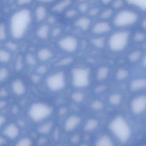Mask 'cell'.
I'll use <instances>...</instances> for the list:
<instances>
[{"label":"cell","instance_id":"f35d334b","mask_svg":"<svg viewBox=\"0 0 146 146\" xmlns=\"http://www.w3.org/2000/svg\"><path fill=\"white\" fill-rule=\"evenodd\" d=\"M145 39V35L144 33L137 31L133 35V40L136 42H141Z\"/></svg>","mask_w":146,"mask_h":146},{"label":"cell","instance_id":"277c9868","mask_svg":"<svg viewBox=\"0 0 146 146\" xmlns=\"http://www.w3.org/2000/svg\"><path fill=\"white\" fill-rule=\"evenodd\" d=\"M130 38L129 31L120 30L112 34L108 41L109 48L115 52L121 51L127 46Z\"/></svg>","mask_w":146,"mask_h":146},{"label":"cell","instance_id":"60d3db41","mask_svg":"<svg viewBox=\"0 0 146 146\" xmlns=\"http://www.w3.org/2000/svg\"><path fill=\"white\" fill-rule=\"evenodd\" d=\"M7 121L8 118L7 115L3 112H0V131Z\"/></svg>","mask_w":146,"mask_h":146},{"label":"cell","instance_id":"d6a6232c","mask_svg":"<svg viewBox=\"0 0 146 146\" xmlns=\"http://www.w3.org/2000/svg\"><path fill=\"white\" fill-rule=\"evenodd\" d=\"M84 96L82 92H74L71 95V98L76 103H80L83 102Z\"/></svg>","mask_w":146,"mask_h":146},{"label":"cell","instance_id":"5b68a950","mask_svg":"<svg viewBox=\"0 0 146 146\" xmlns=\"http://www.w3.org/2000/svg\"><path fill=\"white\" fill-rule=\"evenodd\" d=\"M52 108L43 103H34L29 108L27 113L31 120L39 122L48 117L52 113Z\"/></svg>","mask_w":146,"mask_h":146},{"label":"cell","instance_id":"ab89813d","mask_svg":"<svg viewBox=\"0 0 146 146\" xmlns=\"http://www.w3.org/2000/svg\"><path fill=\"white\" fill-rule=\"evenodd\" d=\"M104 104L100 100H95L91 104V107L95 110H101L103 108Z\"/></svg>","mask_w":146,"mask_h":146},{"label":"cell","instance_id":"f6af8a7d","mask_svg":"<svg viewBox=\"0 0 146 146\" xmlns=\"http://www.w3.org/2000/svg\"><path fill=\"white\" fill-rule=\"evenodd\" d=\"M88 6L87 4L85 3L84 2H82V3H80L78 6V10L82 13L86 12L88 10Z\"/></svg>","mask_w":146,"mask_h":146},{"label":"cell","instance_id":"603a6c76","mask_svg":"<svg viewBox=\"0 0 146 146\" xmlns=\"http://www.w3.org/2000/svg\"><path fill=\"white\" fill-rule=\"evenodd\" d=\"M99 122L96 119H91L88 120L85 124L84 129L87 132H91L94 131L98 126Z\"/></svg>","mask_w":146,"mask_h":146},{"label":"cell","instance_id":"ba28073f","mask_svg":"<svg viewBox=\"0 0 146 146\" xmlns=\"http://www.w3.org/2000/svg\"><path fill=\"white\" fill-rule=\"evenodd\" d=\"M0 132L9 141H15L19 138L21 130L19 125L13 121H7Z\"/></svg>","mask_w":146,"mask_h":146},{"label":"cell","instance_id":"91938a15","mask_svg":"<svg viewBox=\"0 0 146 146\" xmlns=\"http://www.w3.org/2000/svg\"><path fill=\"white\" fill-rule=\"evenodd\" d=\"M80 146H89V145H88L87 144H83L80 145Z\"/></svg>","mask_w":146,"mask_h":146},{"label":"cell","instance_id":"7c38bea8","mask_svg":"<svg viewBox=\"0 0 146 146\" xmlns=\"http://www.w3.org/2000/svg\"><path fill=\"white\" fill-rule=\"evenodd\" d=\"M111 25L106 21H99L96 23L92 27V33L97 35L107 34L111 30Z\"/></svg>","mask_w":146,"mask_h":146},{"label":"cell","instance_id":"6f0895ef","mask_svg":"<svg viewBox=\"0 0 146 146\" xmlns=\"http://www.w3.org/2000/svg\"><path fill=\"white\" fill-rule=\"evenodd\" d=\"M66 112V108H62V109H60V111H59V113H60V115H63V114H64Z\"/></svg>","mask_w":146,"mask_h":146},{"label":"cell","instance_id":"8992f818","mask_svg":"<svg viewBox=\"0 0 146 146\" xmlns=\"http://www.w3.org/2000/svg\"><path fill=\"white\" fill-rule=\"evenodd\" d=\"M72 84L74 87L82 88L90 84V70L85 67H76L72 70Z\"/></svg>","mask_w":146,"mask_h":146},{"label":"cell","instance_id":"74e56055","mask_svg":"<svg viewBox=\"0 0 146 146\" xmlns=\"http://www.w3.org/2000/svg\"><path fill=\"white\" fill-rule=\"evenodd\" d=\"M72 61H73V59L72 58L67 57V58H63L61 60H60L59 62H58V63H56V65L58 66H64L70 64L72 62Z\"/></svg>","mask_w":146,"mask_h":146},{"label":"cell","instance_id":"11a10c76","mask_svg":"<svg viewBox=\"0 0 146 146\" xmlns=\"http://www.w3.org/2000/svg\"><path fill=\"white\" fill-rule=\"evenodd\" d=\"M36 1L41 3H50L54 2L55 0H36Z\"/></svg>","mask_w":146,"mask_h":146},{"label":"cell","instance_id":"7402d4cb","mask_svg":"<svg viewBox=\"0 0 146 146\" xmlns=\"http://www.w3.org/2000/svg\"><path fill=\"white\" fill-rule=\"evenodd\" d=\"M47 15L46 8L42 5L38 6L35 10V19L38 22L42 21L44 19Z\"/></svg>","mask_w":146,"mask_h":146},{"label":"cell","instance_id":"6da1fadb","mask_svg":"<svg viewBox=\"0 0 146 146\" xmlns=\"http://www.w3.org/2000/svg\"><path fill=\"white\" fill-rule=\"evenodd\" d=\"M32 21V15L30 10L22 9L15 11L11 16L9 31L14 39L22 38L26 33Z\"/></svg>","mask_w":146,"mask_h":146},{"label":"cell","instance_id":"ffe728a7","mask_svg":"<svg viewBox=\"0 0 146 146\" xmlns=\"http://www.w3.org/2000/svg\"><path fill=\"white\" fill-rule=\"evenodd\" d=\"M53 56L52 52L48 48H42L40 49L37 54L38 58L42 61L50 60Z\"/></svg>","mask_w":146,"mask_h":146},{"label":"cell","instance_id":"c3c4849f","mask_svg":"<svg viewBox=\"0 0 146 146\" xmlns=\"http://www.w3.org/2000/svg\"><path fill=\"white\" fill-rule=\"evenodd\" d=\"M46 71H47V67L44 65L39 66L37 68V72L39 74H43Z\"/></svg>","mask_w":146,"mask_h":146},{"label":"cell","instance_id":"83f0119b","mask_svg":"<svg viewBox=\"0 0 146 146\" xmlns=\"http://www.w3.org/2000/svg\"><path fill=\"white\" fill-rule=\"evenodd\" d=\"M91 43L92 44L97 48H103L105 44H106V40L104 38L103 36H97L92 38L91 39Z\"/></svg>","mask_w":146,"mask_h":146},{"label":"cell","instance_id":"4316f807","mask_svg":"<svg viewBox=\"0 0 146 146\" xmlns=\"http://www.w3.org/2000/svg\"><path fill=\"white\" fill-rule=\"evenodd\" d=\"M53 124L51 121L46 122L44 124H43L42 125H40L38 129V131L40 133L42 134H47L50 132L52 128Z\"/></svg>","mask_w":146,"mask_h":146},{"label":"cell","instance_id":"f5cc1de1","mask_svg":"<svg viewBox=\"0 0 146 146\" xmlns=\"http://www.w3.org/2000/svg\"><path fill=\"white\" fill-rule=\"evenodd\" d=\"M41 77L39 75H33L31 77V80H33L35 83H38L40 81Z\"/></svg>","mask_w":146,"mask_h":146},{"label":"cell","instance_id":"9f6ffc18","mask_svg":"<svg viewBox=\"0 0 146 146\" xmlns=\"http://www.w3.org/2000/svg\"><path fill=\"white\" fill-rule=\"evenodd\" d=\"M100 1L102 2V3H103L104 5H107L110 3H111V2H112L113 0H100Z\"/></svg>","mask_w":146,"mask_h":146},{"label":"cell","instance_id":"d4e9b609","mask_svg":"<svg viewBox=\"0 0 146 146\" xmlns=\"http://www.w3.org/2000/svg\"><path fill=\"white\" fill-rule=\"evenodd\" d=\"M128 4L135 6L141 10H145L146 0H125Z\"/></svg>","mask_w":146,"mask_h":146},{"label":"cell","instance_id":"8fae6325","mask_svg":"<svg viewBox=\"0 0 146 146\" xmlns=\"http://www.w3.org/2000/svg\"><path fill=\"white\" fill-rule=\"evenodd\" d=\"M131 108L132 112L135 115L141 114L146 108V97L140 95L135 98L131 102Z\"/></svg>","mask_w":146,"mask_h":146},{"label":"cell","instance_id":"e0dca14e","mask_svg":"<svg viewBox=\"0 0 146 146\" xmlns=\"http://www.w3.org/2000/svg\"><path fill=\"white\" fill-rule=\"evenodd\" d=\"M146 86V80L144 78H139L132 81L130 88L132 91H137L145 88Z\"/></svg>","mask_w":146,"mask_h":146},{"label":"cell","instance_id":"b9f144b4","mask_svg":"<svg viewBox=\"0 0 146 146\" xmlns=\"http://www.w3.org/2000/svg\"><path fill=\"white\" fill-rule=\"evenodd\" d=\"M78 14V11L74 9H68L66 12V17L68 18H72L75 17Z\"/></svg>","mask_w":146,"mask_h":146},{"label":"cell","instance_id":"52a82bcc","mask_svg":"<svg viewBox=\"0 0 146 146\" xmlns=\"http://www.w3.org/2000/svg\"><path fill=\"white\" fill-rule=\"evenodd\" d=\"M46 83L51 91H58L62 90L66 86L65 76L63 72H57L48 76Z\"/></svg>","mask_w":146,"mask_h":146},{"label":"cell","instance_id":"9c48e42d","mask_svg":"<svg viewBox=\"0 0 146 146\" xmlns=\"http://www.w3.org/2000/svg\"><path fill=\"white\" fill-rule=\"evenodd\" d=\"M58 46L66 52H73L76 50L78 47V40L74 36L67 35L59 40Z\"/></svg>","mask_w":146,"mask_h":146},{"label":"cell","instance_id":"4fadbf2b","mask_svg":"<svg viewBox=\"0 0 146 146\" xmlns=\"http://www.w3.org/2000/svg\"><path fill=\"white\" fill-rule=\"evenodd\" d=\"M81 117L77 115H71L65 121L64 128L66 132H71L81 123Z\"/></svg>","mask_w":146,"mask_h":146},{"label":"cell","instance_id":"ee69618b","mask_svg":"<svg viewBox=\"0 0 146 146\" xmlns=\"http://www.w3.org/2000/svg\"><path fill=\"white\" fill-rule=\"evenodd\" d=\"M124 1L123 0H116L113 1V8L115 9H120L123 6Z\"/></svg>","mask_w":146,"mask_h":146},{"label":"cell","instance_id":"d590c367","mask_svg":"<svg viewBox=\"0 0 146 146\" xmlns=\"http://www.w3.org/2000/svg\"><path fill=\"white\" fill-rule=\"evenodd\" d=\"M7 38V29L4 23L0 24V42L5 41Z\"/></svg>","mask_w":146,"mask_h":146},{"label":"cell","instance_id":"bcb514c9","mask_svg":"<svg viewBox=\"0 0 146 146\" xmlns=\"http://www.w3.org/2000/svg\"><path fill=\"white\" fill-rule=\"evenodd\" d=\"M9 141L0 132V146H7Z\"/></svg>","mask_w":146,"mask_h":146},{"label":"cell","instance_id":"9a60e30c","mask_svg":"<svg viewBox=\"0 0 146 146\" xmlns=\"http://www.w3.org/2000/svg\"><path fill=\"white\" fill-rule=\"evenodd\" d=\"M11 76V71L6 66H0V85L5 84V83L10 79Z\"/></svg>","mask_w":146,"mask_h":146},{"label":"cell","instance_id":"44dd1931","mask_svg":"<svg viewBox=\"0 0 146 146\" xmlns=\"http://www.w3.org/2000/svg\"><path fill=\"white\" fill-rule=\"evenodd\" d=\"M50 33V29L49 26L46 24L41 25L36 31L37 36L42 39H47Z\"/></svg>","mask_w":146,"mask_h":146},{"label":"cell","instance_id":"484cf974","mask_svg":"<svg viewBox=\"0 0 146 146\" xmlns=\"http://www.w3.org/2000/svg\"><path fill=\"white\" fill-rule=\"evenodd\" d=\"M109 73L108 68L106 66H102L100 67L97 72V79L99 80H102L106 79Z\"/></svg>","mask_w":146,"mask_h":146},{"label":"cell","instance_id":"681fc988","mask_svg":"<svg viewBox=\"0 0 146 146\" xmlns=\"http://www.w3.org/2000/svg\"><path fill=\"white\" fill-rule=\"evenodd\" d=\"M71 142L73 144H76L78 143L79 140H80V137L78 135H75L74 136H72L71 137Z\"/></svg>","mask_w":146,"mask_h":146},{"label":"cell","instance_id":"7dc6e473","mask_svg":"<svg viewBox=\"0 0 146 146\" xmlns=\"http://www.w3.org/2000/svg\"><path fill=\"white\" fill-rule=\"evenodd\" d=\"M33 0H17V4L19 6H24L29 5L32 2Z\"/></svg>","mask_w":146,"mask_h":146},{"label":"cell","instance_id":"f907efd6","mask_svg":"<svg viewBox=\"0 0 146 146\" xmlns=\"http://www.w3.org/2000/svg\"><path fill=\"white\" fill-rule=\"evenodd\" d=\"M7 48L9 51L10 50H15L16 48H17V44L13 43V42H9L7 44Z\"/></svg>","mask_w":146,"mask_h":146},{"label":"cell","instance_id":"d6986e66","mask_svg":"<svg viewBox=\"0 0 146 146\" xmlns=\"http://www.w3.org/2000/svg\"><path fill=\"white\" fill-rule=\"evenodd\" d=\"M95 146H115V145L110 136L107 135H103L97 139Z\"/></svg>","mask_w":146,"mask_h":146},{"label":"cell","instance_id":"4dcf8cb0","mask_svg":"<svg viewBox=\"0 0 146 146\" xmlns=\"http://www.w3.org/2000/svg\"><path fill=\"white\" fill-rule=\"evenodd\" d=\"M141 52L139 50H135L129 54L128 59L131 62H135L137 61L141 57Z\"/></svg>","mask_w":146,"mask_h":146},{"label":"cell","instance_id":"816d5d0a","mask_svg":"<svg viewBox=\"0 0 146 146\" xmlns=\"http://www.w3.org/2000/svg\"><path fill=\"white\" fill-rule=\"evenodd\" d=\"M99 10L98 8H92L89 10V13L91 16H95L97 15L99 13Z\"/></svg>","mask_w":146,"mask_h":146},{"label":"cell","instance_id":"e575fe53","mask_svg":"<svg viewBox=\"0 0 146 146\" xmlns=\"http://www.w3.org/2000/svg\"><path fill=\"white\" fill-rule=\"evenodd\" d=\"M23 66L24 64H23V61L22 58L21 56H18L14 64L15 70L17 72L21 71L23 69Z\"/></svg>","mask_w":146,"mask_h":146},{"label":"cell","instance_id":"5bb4252c","mask_svg":"<svg viewBox=\"0 0 146 146\" xmlns=\"http://www.w3.org/2000/svg\"><path fill=\"white\" fill-rule=\"evenodd\" d=\"M91 24V20L87 17H82L79 18L75 22V25L83 31L87 30Z\"/></svg>","mask_w":146,"mask_h":146},{"label":"cell","instance_id":"7a4b0ae2","mask_svg":"<svg viewBox=\"0 0 146 146\" xmlns=\"http://www.w3.org/2000/svg\"><path fill=\"white\" fill-rule=\"evenodd\" d=\"M109 128L116 138L121 143H126L131 136V129L121 116L115 117L110 123Z\"/></svg>","mask_w":146,"mask_h":146},{"label":"cell","instance_id":"f1b7e54d","mask_svg":"<svg viewBox=\"0 0 146 146\" xmlns=\"http://www.w3.org/2000/svg\"><path fill=\"white\" fill-rule=\"evenodd\" d=\"M122 102V96L119 94H113L109 97V102L110 104L117 106Z\"/></svg>","mask_w":146,"mask_h":146},{"label":"cell","instance_id":"680465c9","mask_svg":"<svg viewBox=\"0 0 146 146\" xmlns=\"http://www.w3.org/2000/svg\"><path fill=\"white\" fill-rule=\"evenodd\" d=\"M78 1H79V2H84L87 0H78Z\"/></svg>","mask_w":146,"mask_h":146},{"label":"cell","instance_id":"30bf717a","mask_svg":"<svg viewBox=\"0 0 146 146\" xmlns=\"http://www.w3.org/2000/svg\"><path fill=\"white\" fill-rule=\"evenodd\" d=\"M9 90L11 94L16 96L23 95L26 91V87L24 82L20 78L12 79L10 83Z\"/></svg>","mask_w":146,"mask_h":146},{"label":"cell","instance_id":"8d00e7d4","mask_svg":"<svg viewBox=\"0 0 146 146\" xmlns=\"http://www.w3.org/2000/svg\"><path fill=\"white\" fill-rule=\"evenodd\" d=\"M26 62L29 66H35L36 63V60L35 57L31 54H27L25 58Z\"/></svg>","mask_w":146,"mask_h":146},{"label":"cell","instance_id":"1f68e13d","mask_svg":"<svg viewBox=\"0 0 146 146\" xmlns=\"http://www.w3.org/2000/svg\"><path fill=\"white\" fill-rule=\"evenodd\" d=\"M128 71L124 68H120L116 72V78L119 80H124L128 77Z\"/></svg>","mask_w":146,"mask_h":146},{"label":"cell","instance_id":"7bdbcfd3","mask_svg":"<svg viewBox=\"0 0 146 146\" xmlns=\"http://www.w3.org/2000/svg\"><path fill=\"white\" fill-rule=\"evenodd\" d=\"M9 106L7 99L0 98V112H3Z\"/></svg>","mask_w":146,"mask_h":146},{"label":"cell","instance_id":"3957f363","mask_svg":"<svg viewBox=\"0 0 146 146\" xmlns=\"http://www.w3.org/2000/svg\"><path fill=\"white\" fill-rule=\"evenodd\" d=\"M139 19V14L131 9L120 10L114 16L113 23L119 28L127 27L135 25Z\"/></svg>","mask_w":146,"mask_h":146},{"label":"cell","instance_id":"836d02e7","mask_svg":"<svg viewBox=\"0 0 146 146\" xmlns=\"http://www.w3.org/2000/svg\"><path fill=\"white\" fill-rule=\"evenodd\" d=\"M113 14V11L111 9H107L103 11H102L100 14V17L102 19H107L111 18Z\"/></svg>","mask_w":146,"mask_h":146},{"label":"cell","instance_id":"f546056e","mask_svg":"<svg viewBox=\"0 0 146 146\" xmlns=\"http://www.w3.org/2000/svg\"><path fill=\"white\" fill-rule=\"evenodd\" d=\"M9 88L5 84L0 85V98L7 99L10 95Z\"/></svg>","mask_w":146,"mask_h":146},{"label":"cell","instance_id":"94428289","mask_svg":"<svg viewBox=\"0 0 146 146\" xmlns=\"http://www.w3.org/2000/svg\"><path fill=\"white\" fill-rule=\"evenodd\" d=\"M64 146H67V145H64Z\"/></svg>","mask_w":146,"mask_h":146},{"label":"cell","instance_id":"ac0fdd59","mask_svg":"<svg viewBox=\"0 0 146 146\" xmlns=\"http://www.w3.org/2000/svg\"><path fill=\"white\" fill-rule=\"evenodd\" d=\"M71 3L72 0H61L52 7V10L56 13L62 12L64 10L67 9Z\"/></svg>","mask_w":146,"mask_h":146},{"label":"cell","instance_id":"db71d44e","mask_svg":"<svg viewBox=\"0 0 146 146\" xmlns=\"http://www.w3.org/2000/svg\"><path fill=\"white\" fill-rule=\"evenodd\" d=\"M60 33V29L59 28H55L52 31V34L54 36H56L58 35Z\"/></svg>","mask_w":146,"mask_h":146},{"label":"cell","instance_id":"2e32d148","mask_svg":"<svg viewBox=\"0 0 146 146\" xmlns=\"http://www.w3.org/2000/svg\"><path fill=\"white\" fill-rule=\"evenodd\" d=\"M12 55L10 51L7 49L0 48V64L6 66L11 60Z\"/></svg>","mask_w":146,"mask_h":146},{"label":"cell","instance_id":"cb8c5ba5","mask_svg":"<svg viewBox=\"0 0 146 146\" xmlns=\"http://www.w3.org/2000/svg\"><path fill=\"white\" fill-rule=\"evenodd\" d=\"M13 146H33V141L29 137L18 138L15 140Z\"/></svg>","mask_w":146,"mask_h":146}]
</instances>
